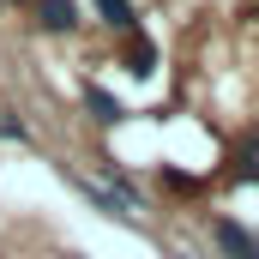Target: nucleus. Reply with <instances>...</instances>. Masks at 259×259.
Instances as JSON below:
<instances>
[{
  "label": "nucleus",
  "mask_w": 259,
  "mask_h": 259,
  "mask_svg": "<svg viewBox=\"0 0 259 259\" xmlns=\"http://www.w3.org/2000/svg\"><path fill=\"white\" fill-rule=\"evenodd\" d=\"M235 175L241 181H259V133H241L235 139Z\"/></svg>",
  "instance_id": "nucleus-3"
},
{
  "label": "nucleus",
  "mask_w": 259,
  "mask_h": 259,
  "mask_svg": "<svg viewBox=\"0 0 259 259\" xmlns=\"http://www.w3.org/2000/svg\"><path fill=\"white\" fill-rule=\"evenodd\" d=\"M97 6H103V18H109L115 30H133V24H139V18H133V6H127V0H97Z\"/></svg>",
  "instance_id": "nucleus-6"
},
{
  "label": "nucleus",
  "mask_w": 259,
  "mask_h": 259,
  "mask_svg": "<svg viewBox=\"0 0 259 259\" xmlns=\"http://www.w3.org/2000/svg\"><path fill=\"white\" fill-rule=\"evenodd\" d=\"M217 247H223L229 259H259V241L247 235V229H241V223H229V217L217 223Z\"/></svg>",
  "instance_id": "nucleus-1"
},
{
  "label": "nucleus",
  "mask_w": 259,
  "mask_h": 259,
  "mask_svg": "<svg viewBox=\"0 0 259 259\" xmlns=\"http://www.w3.org/2000/svg\"><path fill=\"white\" fill-rule=\"evenodd\" d=\"M127 72L133 78H151V72H157V42H151V36L127 42Z\"/></svg>",
  "instance_id": "nucleus-4"
},
{
  "label": "nucleus",
  "mask_w": 259,
  "mask_h": 259,
  "mask_svg": "<svg viewBox=\"0 0 259 259\" xmlns=\"http://www.w3.org/2000/svg\"><path fill=\"white\" fill-rule=\"evenodd\" d=\"M84 103H91V115H97L103 127H115V121H121V103H115V97H103V91H91Z\"/></svg>",
  "instance_id": "nucleus-5"
},
{
  "label": "nucleus",
  "mask_w": 259,
  "mask_h": 259,
  "mask_svg": "<svg viewBox=\"0 0 259 259\" xmlns=\"http://www.w3.org/2000/svg\"><path fill=\"white\" fill-rule=\"evenodd\" d=\"M36 18H42V30H55V36H66V30L78 24L72 0H36Z\"/></svg>",
  "instance_id": "nucleus-2"
}]
</instances>
